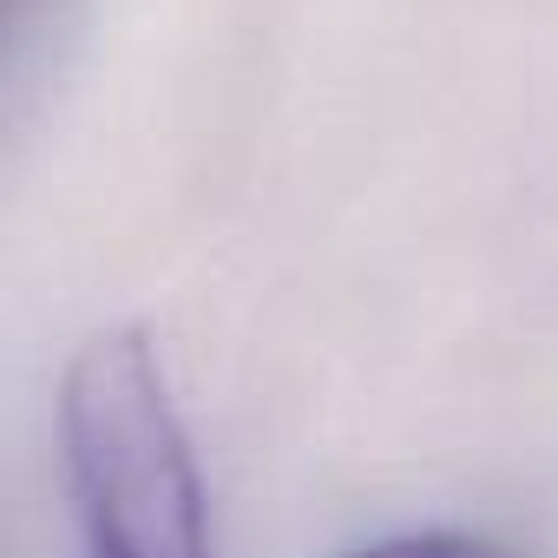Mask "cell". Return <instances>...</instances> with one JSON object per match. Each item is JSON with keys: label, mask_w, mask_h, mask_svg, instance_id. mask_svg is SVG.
Here are the masks:
<instances>
[{"label": "cell", "mask_w": 558, "mask_h": 558, "mask_svg": "<svg viewBox=\"0 0 558 558\" xmlns=\"http://www.w3.org/2000/svg\"><path fill=\"white\" fill-rule=\"evenodd\" d=\"M60 440L86 558H210L204 480L145 329L112 323L80 342Z\"/></svg>", "instance_id": "1"}, {"label": "cell", "mask_w": 558, "mask_h": 558, "mask_svg": "<svg viewBox=\"0 0 558 558\" xmlns=\"http://www.w3.org/2000/svg\"><path fill=\"white\" fill-rule=\"evenodd\" d=\"M355 558H519V551L473 538V532H414V538H388V545L355 551Z\"/></svg>", "instance_id": "2"}]
</instances>
